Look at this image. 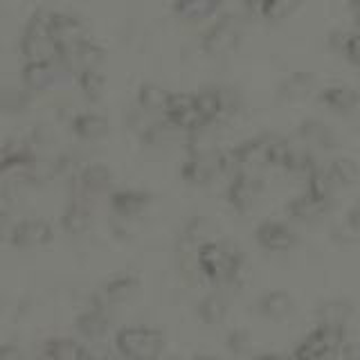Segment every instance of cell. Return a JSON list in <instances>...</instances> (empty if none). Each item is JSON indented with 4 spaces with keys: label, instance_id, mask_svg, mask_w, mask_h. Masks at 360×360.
<instances>
[{
    "label": "cell",
    "instance_id": "5b68a950",
    "mask_svg": "<svg viewBox=\"0 0 360 360\" xmlns=\"http://www.w3.org/2000/svg\"><path fill=\"white\" fill-rule=\"evenodd\" d=\"M243 39V30L234 16H221L214 25L202 34V50L210 56H225L239 48Z\"/></svg>",
    "mask_w": 360,
    "mask_h": 360
},
{
    "label": "cell",
    "instance_id": "83f0119b",
    "mask_svg": "<svg viewBox=\"0 0 360 360\" xmlns=\"http://www.w3.org/2000/svg\"><path fill=\"white\" fill-rule=\"evenodd\" d=\"M315 86V77L311 72H290L279 86V99L284 101H297L304 99Z\"/></svg>",
    "mask_w": 360,
    "mask_h": 360
},
{
    "label": "cell",
    "instance_id": "4fadbf2b",
    "mask_svg": "<svg viewBox=\"0 0 360 360\" xmlns=\"http://www.w3.org/2000/svg\"><path fill=\"white\" fill-rule=\"evenodd\" d=\"M77 189L82 191L84 196H97L108 191V187L112 185V172L101 162H93V165H84L77 172L75 178Z\"/></svg>",
    "mask_w": 360,
    "mask_h": 360
},
{
    "label": "cell",
    "instance_id": "8d00e7d4",
    "mask_svg": "<svg viewBox=\"0 0 360 360\" xmlns=\"http://www.w3.org/2000/svg\"><path fill=\"white\" fill-rule=\"evenodd\" d=\"M3 360H22V356H20L18 349H14L11 345H5L3 347Z\"/></svg>",
    "mask_w": 360,
    "mask_h": 360
},
{
    "label": "cell",
    "instance_id": "52a82bcc",
    "mask_svg": "<svg viewBox=\"0 0 360 360\" xmlns=\"http://www.w3.org/2000/svg\"><path fill=\"white\" fill-rule=\"evenodd\" d=\"M174 129L185 131V133H196L200 129H207L205 120L200 117L196 108V95L191 93H174L172 101L162 115Z\"/></svg>",
    "mask_w": 360,
    "mask_h": 360
},
{
    "label": "cell",
    "instance_id": "9c48e42d",
    "mask_svg": "<svg viewBox=\"0 0 360 360\" xmlns=\"http://www.w3.org/2000/svg\"><path fill=\"white\" fill-rule=\"evenodd\" d=\"M104 59H106L104 48H101L99 43L86 39L82 43L72 45V48L61 50L59 63L65 65L70 72L79 75V72H84V70H99V65L104 63Z\"/></svg>",
    "mask_w": 360,
    "mask_h": 360
},
{
    "label": "cell",
    "instance_id": "d590c367",
    "mask_svg": "<svg viewBox=\"0 0 360 360\" xmlns=\"http://www.w3.org/2000/svg\"><path fill=\"white\" fill-rule=\"evenodd\" d=\"M243 5H245L248 11H252V14H262L266 0H243Z\"/></svg>",
    "mask_w": 360,
    "mask_h": 360
},
{
    "label": "cell",
    "instance_id": "cb8c5ba5",
    "mask_svg": "<svg viewBox=\"0 0 360 360\" xmlns=\"http://www.w3.org/2000/svg\"><path fill=\"white\" fill-rule=\"evenodd\" d=\"M196 108L200 112V117L205 120L207 127L217 124V120H221L223 115H228L223 95H221V88H207V90H200V93H196Z\"/></svg>",
    "mask_w": 360,
    "mask_h": 360
},
{
    "label": "cell",
    "instance_id": "3957f363",
    "mask_svg": "<svg viewBox=\"0 0 360 360\" xmlns=\"http://www.w3.org/2000/svg\"><path fill=\"white\" fill-rule=\"evenodd\" d=\"M124 360H155L165 347V335L151 326H127L115 338Z\"/></svg>",
    "mask_w": 360,
    "mask_h": 360
},
{
    "label": "cell",
    "instance_id": "6da1fadb",
    "mask_svg": "<svg viewBox=\"0 0 360 360\" xmlns=\"http://www.w3.org/2000/svg\"><path fill=\"white\" fill-rule=\"evenodd\" d=\"M196 268L212 284H234L243 268V255L239 248H232L230 243L205 241L198 248Z\"/></svg>",
    "mask_w": 360,
    "mask_h": 360
},
{
    "label": "cell",
    "instance_id": "ac0fdd59",
    "mask_svg": "<svg viewBox=\"0 0 360 360\" xmlns=\"http://www.w3.org/2000/svg\"><path fill=\"white\" fill-rule=\"evenodd\" d=\"M297 138L304 144L315 146V149H324V151L333 149V146L338 144L333 129L329 127V124L320 122V120H307V122H302L300 127H297Z\"/></svg>",
    "mask_w": 360,
    "mask_h": 360
},
{
    "label": "cell",
    "instance_id": "ab89813d",
    "mask_svg": "<svg viewBox=\"0 0 360 360\" xmlns=\"http://www.w3.org/2000/svg\"><path fill=\"white\" fill-rule=\"evenodd\" d=\"M194 360H219V358H214V356H196Z\"/></svg>",
    "mask_w": 360,
    "mask_h": 360
},
{
    "label": "cell",
    "instance_id": "7a4b0ae2",
    "mask_svg": "<svg viewBox=\"0 0 360 360\" xmlns=\"http://www.w3.org/2000/svg\"><path fill=\"white\" fill-rule=\"evenodd\" d=\"M20 54L25 61H59L61 48L52 37V11H37L20 37Z\"/></svg>",
    "mask_w": 360,
    "mask_h": 360
},
{
    "label": "cell",
    "instance_id": "836d02e7",
    "mask_svg": "<svg viewBox=\"0 0 360 360\" xmlns=\"http://www.w3.org/2000/svg\"><path fill=\"white\" fill-rule=\"evenodd\" d=\"M302 0H266V5L262 9V16L266 20H273V22H279L288 16H292L297 11Z\"/></svg>",
    "mask_w": 360,
    "mask_h": 360
},
{
    "label": "cell",
    "instance_id": "8992f818",
    "mask_svg": "<svg viewBox=\"0 0 360 360\" xmlns=\"http://www.w3.org/2000/svg\"><path fill=\"white\" fill-rule=\"evenodd\" d=\"M273 142L275 135H259V138L248 140L236 146V149H232L236 174L239 172L257 174L259 169L273 167Z\"/></svg>",
    "mask_w": 360,
    "mask_h": 360
},
{
    "label": "cell",
    "instance_id": "2e32d148",
    "mask_svg": "<svg viewBox=\"0 0 360 360\" xmlns=\"http://www.w3.org/2000/svg\"><path fill=\"white\" fill-rule=\"evenodd\" d=\"M320 104L331 108L333 112H340V115H349L360 108V95L356 93L354 88L349 86H329L324 88L322 93L318 95Z\"/></svg>",
    "mask_w": 360,
    "mask_h": 360
},
{
    "label": "cell",
    "instance_id": "e0dca14e",
    "mask_svg": "<svg viewBox=\"0 0 360 360\" xmlns=\"http://www.w3.org/2000/svg\"><path fill=\"white\" fill-rule=\"evenodd\" d=\"M223 0H174L172 11L185 22H200L221 11Z\"/></svg>",
    "mask_w": 360,
    "mask_h": 360
},
{
    "label": "cell",
    "instance_id": "f546056e",
    "mask_svg": "<svg viewBox=\"0 0 360 360\" xmlns=\"http://www.w3.org/2000/svg\"><path fill=\"white\" fill-rule=\"evenodd\" d=\"M326 172H329V176L333 178V183L338 187L354 185L360 176V169L352 158H335V160H331L329 165H326Z\"/></svg>",
    "mask_w": 360,
    "mask_h": 360
},
{
    "label": "cell",
    "instance_id": "4dcf8cb0",
    "mask_svg": "<svg viewBox=\"0 0 360 360\" xmlns=\"http://www.w3.org/2000/svg\"><path fill=\"white\" fill-rule=\"evenodd\" d=\"M349 315H352V304L347 300H329L318 309L320 324H333V326H345Z\"/></svg>",
    "mask_w": 360,
    "mask_h": 360
},
{
    "label": "cell",
    "instance_id": "74e56055",
    "mask_svg": "<svg viewBox=\"0 0 360 360\" xmlns=\"http://www.w3.org/2000/svg\"><path fill=\"white\" fill-rule=\"evenodd\" d=\"M349 11H352L356 25L360 27V0H349Z\"/></svg>",
    "mask_w": 360,
    "mask_h": 360
},
{
    "label": "cell",
    "instance_id": "ffe728a7",
    "mask_svg": "<svg viewBox=\"0 0 360 360\" xmlns=\"http://www.w3.org/2000/svg\"><path fill=\"white\" fill-rule=\"evenodd\" d=\"M70 129L79 140H99L108 133V120L99 112H77L70 120Z\"/></svg>",
    "mask_w": 360,
    "mask_h": 360
},
{
    "label": "cell",
    "instance_id": "d6a6232c",
    "mask_svg": "<svg viewBox=\"0 0 360 360\" xmlns=\"http://www.w3.org/2000/svg\"><path fill=\"white\" fill-rule=\"evenodd\" d=\"M228 313V302L221 295H207L198 304V315L205 324H221Z\"/></svg>",
    "mask_w": 360,
    "mask_h": 360
},
{
    "label": "cell",
    "instance_id": "5bb4252c",
    "mask_svg": "<svg viewBox=\"0 0 360 360\" xmlns=\"http://www.w3.org/2000/svg\"><path fill=\"white\" fill-rule=\"evenodd\" d=\"M108 202H110V210L115 212L120 219H133V217H140V214L149 207L151 194L142 189H120V191H112Z\"/></svg>",
    "mask_w": 360,
    "mask_h": 360
},
{
    "label": "cell",
    "instance_id": "d4e9b609",
    "mask_svg": "<svg viewBox=\"0 0 360 360\" xmlns=\"http://www.w3.org/2000/svg\"><path fill=\"white\" fill-rule=\"evenodd\" d=\"M45 354L50 360H99L70 338H52L45 342Z\"/></svg>",
    "mask_w": 360,
    "mask_h": 360
},
{
    "label": "cell",
    "instance_id": "f35d334b",
    "mask_svg": "<svg viewBox=\"0 0 360 360\" xmlns=\"http://www.w3.org/2000/svg\"><path fill=\"white\" fill-rule=\"evenodd\" d=\"M255 360H290V358L279 356V354H264V356H257Z\"/></svg>",
    "mask_w": 360,
    "mask_h": 360
},
{
    "label": "cell",
    "instance_id": "1f68e13d",
    "mask_svg": "<svg viewBox=\"0 0 360 360\" xmlns=\"http://www.w3.org/2000/svg\"><path fill=\"white\" fill-rule=\"evenodd\" d=\"M77 86L88 101H99L106 93V79L99 70H84L77 75Z\"/></svg>",
    "mask_w": 360,
    "mask_h": 360
},
{
    "label": "cell",
    "instance_id": "e575fe53",
    "mask_svg": "<svg viewBox=\"0 0 360 360\" xmlns=\"http://www.w3.org/2000/svg\"><path fill=\"white\" fill-rule=\"evenodd\" d=\"M248 342H250V340H248V333L245 331L236 329V331H232L228 335V349H230L234 356H241L245 349H248Z\"/></svg>",
    "mask_w": 360,
    "mask_h": 360
},
{
    "label": "cell",
    "instance_id": "ba28073f",
    "mask_svg": "<svg viewBox=\"0 0 360 360\" xmlns=\"http://www.w3.org/2000/svg\"><path fill=\"white\" fill-rule=\"evenodd\" d=\"M63 75H70V70L59 61H25L20 70V82L30 93H43L59 84Z\"/></svg>",
    "mask_w": 360,
    "mask_h": 360
},
{
    "label": "cell",
    "instance_id": "8fae6325",
    "mask_svg": "<svg viewBox=\"0 0 360 360\" xmlns=\"http://www.w3.org/2000/svg\"><path fill=\"white\" fill-rule=\"evenodd\" d=\"M257 243L270 252H286L297 243V234L290 225L281 221H264L255 232Z\"/></svg>",
    "mask_w": 360,
    "mask_h": 360
},
{
    "label": "cell",
    "instance_id": "9a60e30c",
    "mask_svg": "<svg viewBox=\"0 0 360 360\" xmlns=\"http://www.w3.org/2000/svg\"><path fill=\"white\" fill-rule=\"evenodd\" d=\"M52 37L59 43V48H72V45L86 41V27L84 22L70 16V14H59L52 11Z\"/></svg>",
    "mask_w": 360,
    "mask_h": 360
},
{
    "label": "cell",
    "instance_id": "603a6c76",
    "mask_svg": "<svg viewBox=\"0 0 360 360\" xmlns=\"http://www.w3.org/2000/svg\"><path fill=\"white\" fill-rule=\"evenodd\" d=\"M292 307H295V302H292V297L284 290H270L266 295L259 297V302H257V311L270 320L286 318V315L292 313Z\"/></svg>",
    "mask_w": 360,
    "mask_h": 360
},
{
    "label": "cell",
    "instance_id": "484cf974",
    "mask_svg": "<svg viewBox=\"0 0 360 360\" xmlns=\"http://www.w3.org/2000/svg\"><path fill=\"white\" fill-rule=\"evenodd\" d=\"M135 288H138V277L124 273V275H115V277H110L108 281H104L97 297L108 307V304H112V302L127 300Z\"/></svg>",
    "mask_w": 360,
    "mask_h": 360
},
{
    "label": "cell",
    "instance_id": "f1b7e54d",
    "mask_svg": "<svg viewBox=\"0 0 360 360\" xmlns=\"http://www.w3.org/2000/svg\"><path fill=\"white\" fill-rule=\"evenodd\" d=\"M329 48L360 68V32H333L329 37Z\"/></svg>",
    "mask_w": 360,
    "mask_h": 360
},
{
    "label": "cell",
    "instance_id": "7402d4cb",
    "mask_svg": "<svg viewBox=\"0 0 360 360\" xmlns=\"http://www.w3.org/2000/svg\"><path fill=\"white\" fill-rule=\"evenodd\" d=\"M174 93L169 88L155 84V82H146L140 86L138 90V106L149 110V112H160V115H165V110L169 106V101H172Z\"/></svg>",
    "mask_w": 360,
    "mask_h": 360
},
{
    "label": "cell",
    "instance_id": "4316f807",
    "mask_svg": "<svg viewBox=\"0 0 360 360\" xmlns=\"http://www.w3.org/2000/svg\"><path fill=\"white\" fill-rule=\"evenodd\" d=\"M61 228L72 236L84 234L90 228V210L82 198H75L68 202V207L61 217Z\"/></svg>",
    "mask_w": 360,
    "mask_h": 360
},
{
    "label": "cell",
    "instance_id": "d6986e66",
    "mask_svg": "<svg viewBox=\"0 0 360 360\" xmlns=\"http://www.w3.org/2000/svg\"><path fill=\"white\" fill-rule=\"evenodd\" d=\"M106 304L99 297H95V304L90 307L86 313H82L77 318V329L82 335L95 340V338H101L108 331V313H106Z\"/></svg>",
    "mask_w": 360,
    "mask_h": 360
},
{
    "label": "cell",
    "instance_id": "30bf717a",
    "mask_svg": "<svg viewBox=\"0 0 360 360\" xmlns=\"http://www.w3.org/2000/svg\"><path fill=\"white\" fill-rule=\"evenodd\" d=\"M54 239V230L43 219H25L18 221L9 232V241L16 248H39Z\"/></svg>",
    "mask_w": 360,
    "mask_h": 360
},
{
    "label": "cell",
    "instance_id": "7c38bea8",
    "mask_svg": "<svg viewBox=\"0 0 360 360\" xmlns=\"http://www.w3.org/2000/svg\"><path fill=\"white\" fill-rule=\"evenodd\" d=\"M259 194H262V180L257 178V174L239 172L234 174L228 187V202L236 212H248L250 210Z\"/></svg>",
    "mask_w": 360,
    "mask_h": 360
},
{
    "label": "cell",
    "instance_id": "44dd1931",
    "mask_svg": "<svg viewBox=\"0 0 360 360\" xmlns=\"http://www.w3.org/2000/svg\"><path fill=\"white\" fill-rule=\"evenodd\" d=\"M326 210H329V200H322L318 196L309 194V191L295 196L286 205V212L295 221H315V219H320Z\"/></svg>",
    "mask_w": 360,
    "mask_h": 360
},
{
    "label": "cell",
    "instance_id": "277c9868",
    "mask_svg": "<svg viewBox=\"0 0 360 360\" xmlns=\"http://www.w3.org/2000/svg\"><path fill=\"white\" fill-rule=\"evenodd\" d=\"M345 347V326L318 324L295 349L290 360H333Z\"/></svg>",
    "mask_w": 360,
    "mask_h": 360
},
{
    "label": "cell",
    "instance_id": "60d3db41",
    "mask_svg": "<svg viewBox=\"0 0 360 360\" xmlns=\"http://www.w3.org/2000/svg\"><path fill=\"white\" fill-rule=\"evenodd\" d=\"M101 360H115V358H101Z\"/></svg>",
    "mask_w": 360,
    "mask_h": 360
}]
</instances>
